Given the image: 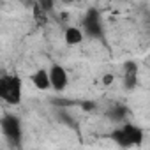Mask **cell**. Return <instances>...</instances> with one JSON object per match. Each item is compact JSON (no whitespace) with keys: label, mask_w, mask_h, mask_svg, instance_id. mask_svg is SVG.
Instances as JSON below:
<instances>
[{"label":"cell","mask_w":150,"mask_h":150,"mask_svg":"<svg viewBox=\"0 0 150 150\" xmlns=\"http://www.w3.org/2000/svg\"><path fill=\"white\" fill-rule=\"evenodd\" d=\"M81 28H83L85 35L90 39H103L104 37V23H103V16H101L99 9L90 7L85 11V14L81 18Z\"/></svg>","instance_id":"3"},{"label":"cell","mask_w":150,"mask_h":150,"mask_svg":"<svg viewBox=\"0 0 150 150\" xmlns=\"http://www.w3.org/2000/svg\"><path fill=\"white\" fill-rule=\"evenodd\" d=\"M85 39V32L81 27H67L64 30V41L67 46H78Z\"/></svg>","instance_id":"8"},{"label":"cell","mask_w":150,"mask_h":150,"mask_svg":"<svg viewBox=\"0 0 150 150\" xmlns=\"http://www.w3.org/2000/svg\"><path fill=\"white\" fill-rule=\"evenodd\" d=\"M138 76H139V67L134 60H127L122 69V83L125 90H134L138 87Z\"/></svg>","instance_id":"5"},{"label":"cell","mask_w":150,"mask_h":150,"mask_svg":"<svg viewBox=\"0 0 150 150\" xmlns=\"http://www.w3.org/2000/svg\"><path fill=\"white\" fill-rule=\"evenodd\" d=\"M32 18H34V21H35L39 27H44V25H48L50 13H48L46 9H42L39 4L34 2V6H32Z\"/></svg>","instance_id":"10"},{"label":"cell","mask_w":150,"mask_h":150,"mask_svg":"<svg viewBox=\"0 0 150 150\" xmlns=\"http://www.w3.org/2000/svg\"><path fill=\"white\" fill-rule=\"evenodd\" d=\"M101 81H103V85H104V87H110V85L115 81V74H111V72L103 74V80H101Z\"/></svg>","instance_id":"13"},{"label":"cell","mask_w":150,"mask_h":150,"mask_svg":"<svg viewBox=\"0 0 150 150\" xmlns=\"http://www.w3.org/2000/svg\"><path fill=\"white\" fill-rule=\"evenodd\" d=\"M30 81L37 90H50L51 88V80H50V71L44 67L35 69L30 74Z\"/></svg>","instance_id":"7"},{"label":"cell","mask_w":150,"mask_h":150,"mask_svg":"<svg viewBox=\"0 0 150 150\" xmlns=\"http://www.w3.org/2000/svg\"><path fill=\"white\" fill-rule=\"evenodd\" d=\"M50 80H51V90L53 92H64L69 87V72L64 65L53 64L50 69Z\"/></svg>","instance_id":"4"},{"label":"cell","mask_w":150,"mask_h":150,"mask_svg":"<svg viewBox=\"0 0 150 150\" xmlns=\"http://www.w3.org/2000/svg\"><path fill=\"white\" fill-rule=\"evenodd\" d=\"M0 99L7 106H20L23 99V81L18 74L4 72L0 76Z\"/></svg>","instance_id":"1"},{"label":"cell","mask_w":150,"mask_h":150,"mask_svg":"<svg viewBox=\"0 0 150 150\" xmlns=\"http://www.w3.org/2000/svg\"><path fill=\"white\" fill-rule=\"evenodd\" d=\"M0 131L2 136L7 139V143L14 148L21 146V138H23V125L20 117H16L14 113H4L0 118Z\"/></svg>","instance_id":"2"},{"label":"cell","mask_w":150,"mask_h":150,"mask_svg":"<svg viewBox=\"0 0 150 150\" xmlns=\"http://www.w3.org/2000/svg\"><path fill=\"white\" fill-rule=\"evenodd\" d=\"M127 106H124V104H115V106H111L110 110H108V118L110 120H113V122H117V124H122V122H125L127 120Z\"/></svg>","instance_id":"9"},{"label":"cell","mask_w":150,"mask_h":150,"mask_svg":"<svg viewBox=\"0 0 150 150\" xmlns=\"http://www.w3.org/2000/svg\"><path fill=\"white\" fill-rule=\"evenodd\" d=\"M120 125H122V129H124V132H125V136H127L131 146H139V145L143 143L145 131H143L139 125H136V124H132V122H127V120L122 122Z\"/></svg>","instance_id":"6"},{"label":"cell","mask_w":150,"mask_h":150,"mask_svg":"<svg viewBox=\"0 0 150 150\" xmlns=\"http://www.w3.org/2000/svg\"><path fill=\"white\" fill-rule=\"evenodd\" d=\"M148 62H150V55H148Z\"/></svg>","instance_id":"15"},{"label":"cell","mask_w":150,"mask_h":150,"mask_svg":"<svg viewBox=\"0 0 150 150\" xmlns=\"http://www.w3.org/2000/svg\"><path fill=\"white\" fill-rule=\"evenodd\" d=\"M60 2H64V4H67V6H69V4H74L76 0H60Z\"/></svg>","instance_id":"14"},{"label":"cell","mask_w":150,"mask_h":150,"mask_svg":"<svg viewBox=\"0 0 150 150\" xmlns=\"http://www.w3.org/2000/svg\"><path fill=\"white\" fill-rule=\"evenodd\" d=\"M110 138H111V139H113L118 146H122V148H131V143H129V139H127V136H125V132H124L122 125L115 127V129L111 131Z\"/></svg>","instance_id":"11"},{"label":"cell","mask_w":150,"mask_h":150,"mask_svg":"<svg viewBox=\"0 0 150 150\" xmlns=\"http://www.w3.org/2000/svg\"><path fill=\"white\" fill-rule=\"evenodd\" d=\"M35 4H39L42 9H46L48 13H51L55 9V0H34Z\"/></svg>","instance_id":"12"}]
</instances>
